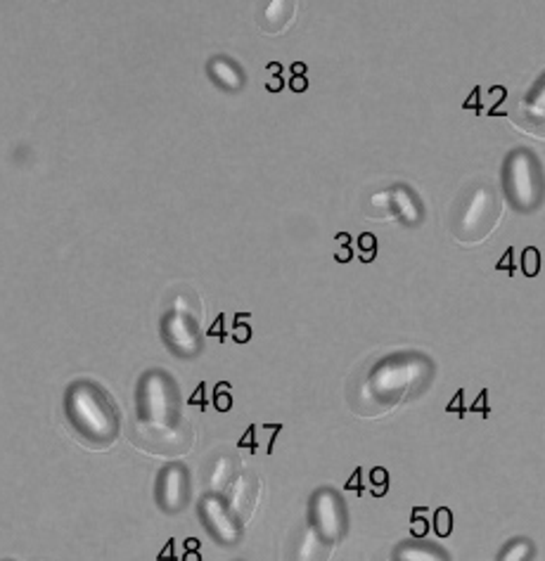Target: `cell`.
I'll return each instance as SVG.
<instances>
[{"label":"cell","mask_w":545,"mask_h":561,"mask_svg":"<svg viewBox=\"0 0 545 561\" xmlns=\"http://www.w3.org/2000/svg\"><path fill=\"white\" fill-rule=\"evenodd\" d=\"M434 377V362L420 351H398L380 362L361 381L356 405H368L365 413L377 414L401 405L427 391Z\"/></svg>","instance_id":"cell-1"},{"label":"cell","mask_w":545,"mask_h":561,"mask_svg":"<svg viewBox=\"0 0 545 561\" xmlns=\"http://www.w3.org/2000/svg\"><path fill=\"white\" fill-rule=\"evenodd\" d=\"M65 413L74 432L98 448L117 441L121 429L119 407L95 381H74L65 394Z\"/></svg>","instance_id":"cell-2"},{"label":"cell","mask_w":545,"mask_h":561,"mask_svg":"<svg viewBox=\"0 0 545 561\" xmlns=\"http://www.w3.org/2000/svg\"><path fill=\"white\" fill-rule=\"evenodd\" d=\"M503 190L517 211L532 213L543 204V168L532 149L520 147L510 152L503 164Z\"/></svg>","instance_id":"cell-3"},{"label":"cell","mask_w":545,"mask_h":561,"mask_svg":"<svg viewBox=\"0 0 545 561\" xmlns=\"http://www.w3.org/2000/svg\"><path fill=\"white\" fill-rule=\"evenodd\" d=\"M138 413L147 424H175L181 422V394L171 374L149 370L138 387Z\"/></svg>","instance_id":"cell-4"},{"label":"cell","mask_w":545,"mask_h":561,"mask_svg":"<svg viewBox=\"0 0 545 561\" xmlns=\"http://www.w3.org/2000/svg\"><path fill=\"white\" fill-rule=\"evenodd\" d=\"M500 218V201L494 187L479 185L469 194L468 200H462L460 209L455 213L453 235L458 242L465 245H477L481 239H487L494 233L496 223Z\"/></svg>","instance_id":"cell-5"},{"label":"cell","mask_w":545,"mask_h":561,"mask_svg":"<svg viewBox=\"0 0 545 561\" xmlns=\"http://www.w3.org/2000/svg\"><path fill=\"white\" fill-rule=\"evenodd\" d=\"M130 441L145 452L162 455V458H181L190 452L195 443V432L185 420L175 424H147L138 422L130 432Z\"/></svg>","instance_id":"cell-6"},{"label":"cell","mask_w":545,"mask_h":561,"mask_svg":"<svg viewBox=\"0 0 545 561\" xmlns=\"http://www.w3.org/2000/svg\"><path fill=\"white\" fill-rule=\"evenodd\" d=\"M311 526L327 542H339L349 530V514L344 500L332 488H320L311 497Z\"/></svg>","instance_id":"cell-7"},{"label":"cell","mask_w":545,"mask_h":561,"mask_svg":"<svg viewBox=\"0 0 545 561\" xmlns=\"http://www.w3.org/2000/svg\"><path fill=\"white\" fill-rule=\"evenodd\" d=\"M162 336L169 351L181 358H195L201 353L200 317L171 308L162 320Z\"/></svg>","instance_id":"cell-8"},{"label":"cell","mask_w":545,"mask_h":561,"mask_svg":"<svg viewBox=\"0 0 545 561\" xmlns=\"http://www.w3.org/2000/svg\"><path fill=\"white\" fill-rule=\"evenodd\" d=\"M190 478L183 465H169L159 474L156 481V504L166 514H178L188 507Z\"/></svg>","instance_id":"cell-9"},{"label":"cell","mask_w":545,"mask_h":561,"mask_svg":"<svg viewBox=\"0 0 545 561\" xmlns=\"http://www.w3.org/2000/svg\"><path fill=\"white\" fill-rule=\"evenodd\" d=\"M200 516L207 530L221 545H237L242 538V526L233 519V514L228 512L226 503L221 497L207 495L200 503Z\"/></svg>","instance_id":"cell-10"},{"label":"cell","mask_w":545,"mask_h":561,"mask_svg":"<svg viewBox=\"0 0 545 561\" xmlns=\"http://www.w3.org/2000/svg\"><path fill=\"white\" fill-rule=\"evenodd\" d=\"M259 493H261V481L256 474H240V476L235 478L233 485L228 488V493L223 497V503H226L228 512L233 514V519L240 526L252 519L254 510H256V504H259Z\"/></svg>","instance_id":"cell-11"},{"label":"cell","mask_w":545,"mask_h":561,"mask_svg":"<svg viewBox=\"0 0 545 561\" xmlns=\"http://www.w3.org/2000/svg\"><path fill=\"white\" fill-rule=\"evenodd\" d=\"M391 209L394 216L401 220L403 226L417 227L424 220V207L417 200V194L406 185H397L391 190Z\"/></svg>","instance_id":"cell-12"},{"label":"cell","mask_w":545,"mask_h":561,"mask_svg":"<svg viewBox=\"0 0 545 561\" xmlns=\"http://www.w3.org/2000/svg\"><path fill=\"white\" fill-rule=\"evenodd\" d=\"M207 71L211 81L228 93L242 91L245 84H247V76H245L242 67L237 62H233L230 58H214L207 65Z\"/></svg>","instance_id":"cell-13"},{"label":"cell","mask_w":545,"mask_h":561,"mask_svg":"<svg viewBox=\"0 0 545 561\" xmlns=\"http://www.w3.org/2000/svg\"><path fill=\"white\" fill-rule=\"evenodd\" d=\"M237 476H240V459H235L233 455H219L207 478L209 495L223 497Z\"/></svg>","instance_id":"cell-14"},{"label":"cell","mask_w":545,"mask_h":561,"mask_svg":"<svg viewBox=\"0 0 545 561\" xmlns=\"http://www.w3.org/2000/svg\"><path fill=\"white\" fill-rule=\"evenodd\" d=\"M332 552V542L325 540L318 530L308 526L301 533L297 548H294V561H327Z\"/></svg>","instance_id":"cell-15"},{"label":"cell","mask_w":545,"mask_h":561,"mask_svg":"<svg viewBox=\"0 0 545 561\" xmlns=\"http://www.w3.org/2000/svg\"><path fill=\"white\" fill-rule=\"evenodd\" d=\"M297 17V3H287V0H278V3H268L264 10V20H261V29L266 33H282L287 26L292 24Z\"/></svg>","instance_id":"cell-16"},{"label":"cell","mask_w":545,"mask_h":561,"mask_svg":"<svg viewBox=\"0 0 545 561\" xmlns=\"http://www.w3.org/2000/svg\"><path fill=\"white\" fill-rule=\"evenodd\" d=\"M397 561H451L448 555L442 548L436 545H429V542L413 540V542H401L397 548Z\"/></svg>","instance_id":"cell-17"},{"label":"cell","mask_w":545,"mask_h":561,"mask_svg":"<svg viewBox=\"0 0 545 561\" xmlns=\"http://www.w3.org/2000/svg\"><path fill=\"white\" fill-rule=\"evenodd\" d=\"M526 123H532V130L536 136L545 138V78L539 81L536 91L524 100Z\"/></svg>","instance_id":"cell-18"},{"label":"cell","mask_w":545,"mask_h":561,"mask_svg":"<svg viewBox=\"0 0 545 561\" xmlns=\"http://www.w3.org/2000/svg\"><path fill=\"white\" fill-rule=\"evenodd\" d=\"M533 542L529 538H514L500 549L498 561H532Z\"/></svg>","instance_id":"cell-19"},{"label":"cell","mask_w":545,"mask_h":561,"mask_svg":"<svg viewBox=\"0 0 545 561\" xmlns=\"http://www.w3.org/2000/svg\"><path fill=\"white\" fill-rule=\"evenodd\" d=\"M522 272L526 278H536L541 272V252L536 246H526L522 252Z\"/></svg>","instance_id":"cell-20"},{"label":"cell","mask_w":545,"mask_h":561,"mask_svg":"<svg viewBox=\"0 0 545 561\" xmlns=\"http://www.w3.org/2000/svg\"><path fill=\"white\" fill-rule=\"evenodd\" d=\"M434 530L439 538H448L453 530V512L448 507H439L434 512Z\"/></svg>","instance_id":"cell-21"},{"label":"cell","mask_w":545,"mask_h":561,"mask_svg":"<svg viewBox=\"0 0 545 561\" xmlns=\"http://www.w3.org/2000/svg\"><path fill=\"white\" fill-rule=\"evenodd\" d=\"M422 514H424V510H422V507H415L413 519H410V536L415 538V540H424L429 533V523L427 519H422Z\"/></svg>","instance_id":"cell-22"},{"label":"cell","mask_w":545,"mask_h":561,"mask_svg":"<svg viewBox=\"0 0 545 561\" xmlns=\"http://www.w3.org/2000/svg\"><path fill=\"white\" fill-rule=\"evenodd\" d=\"M371 213L372 218H377V213H394L391 209V190L387 192H377L371 197Z\"/></svg>","instance_id":"cell-23"},{"label":"cell","mask_w":545,"mask_h":561,"mask_svg":"<svg viewBox=\"0 0 545 561\" xmlns=\"http://www.w3.org/2000/svg\"><path fill=\"white\" fill-rule=\"evenodd\" d=\"M358 249H361V254H363V261L365 263H371L372 258L377 256V239L375 235L371 233H363L361 237H358Z\"/></svg>","instance_id":"cell-24"},{"label":"cell","mask_w":545,"mask_h":561,"mask_svg":"<svg viewBox=\"0 0 545 561\" xmlns=\"http://www.w3.org/2000/svg\"><path fill=\"white\" fill-rule=\"evenodd\" d=\"M371 484L375 485V495H384L387 493V488H389V471L384 469V467H375V469L371 471Z\"/></svg>","instance_id":"cell-25"},{"label":"cell","mask_w":545,"mask_h":561,"mask_svg":"<svg viewBox=\"0 0 545 561\" xmlns=\"http://www.w3.org/2000/svg\"><path fill=\"white\" fill-rule=\"evenodd\" d=\"M226 388H228V384H219V388H216L214 405H216V410H221V413H226V410L233 407V398L226 394Z\"/></svg>","instance_id":"cell-26"},{"label":"cell","mask_w":545,"mask_h":561,"mask_svg":"<svg viewBox=\"0 0 545 561\" xmlns=\"http://www.w3.org/2000/svg\"><path fill=\"white\" fill-rule=\"evenodd\" d=\"M514 249L513 246H510V249H507L505 252V256L500 258L498 263H496V271H503V272H507V275H514Z\"/></svg>","instance_id":"cell-27"},{"label":"cell","mask_w":545,"mask_h":561,"mask_svg":"<svg viewBox=\"0 0 545 561\" xmlns=\"http://www.w3.org/2000/svg\"><path fill=\"white\" fill-rule=\"evenodd\" d=\"M361 474H363V469H356V474H353V478H349V484H346V491H356L358 495H363V488H361Z\"/></svg>","instance_id":"cell-28"},{"label":"cell","mask_w":545,"mask_h":561,"mask_svg":"<svg viewBox=\"0 0 545 561\" xmlns=\"http://www.w3.org/2000/svg\"><path fill=\"white\" fill-rule=\"evenodd\" d=\"M249 336H252V332H249V327H245V325H235V342H249Z\"/></svg>","instance_id":"cell-29"},{"label":"cell","mask_w":545,"mask_h":561,"mask_svg":"<svg viewBox=\"0 0 545 561\" xmlns=\"http://www.w3.org/2000/svg\"><path fill=\"white\" fill-rule=\"evenodd\" d=\"M290 88H292L294 93H304L306 88H308V81H306V76H292V81H290Z\"/></svg>","instance_id":"cell-30"},{"label":"cell","mask_w":545,"mask_h":561,"mask_svg":"<svg viewBox=\"0 0 545 561\" xmlns=\"http://www.w3.org/2000/svg\"><path fill=\"white\" fill-rule=\"evenodd\" d=\"M335 258H337L339 263H346V261H349V258H351V249H349V246H346V245L342 246V249H339V254H337V256H335Z\"/></svg>","instance_id":"cell-31"},{"label":"cell","mask_w":545,"mask_h":561,"mask_svg":"<svg viewBox=\"0 0 545 561\" xmlns=\"http://www.w3.org/2000/svg\"><path fill=\"white\" fill-rule=\"evenodd\" d=\"M304 74H306L304 62H297V65H292V76H304Z\"/></svg>","instance_id":"cell-32"},{"label":"cell","mask_w":545,"mask_h":561,"mask_svg":"<svg viewBox=\"0 0 545 561\" xmlns=\"http://www.w3.org/2000/svg\"><path fill=\"white\" fill-rule=\"evenodd\" d=\"M183 561H201V557L197 555V552H188V555H185V559Z\"/></svg>","instance_id":"cell-33"},{"label":"cell","mask_w":545,"mask_h":561,"mask_svg":"<svg viewBox=\"0 0 545 561\" xmlns=\"http://www.w3.org/2000/svg\"><path fill=\"white\" fill-rule=\"evenodd\" d=\"M185 548H188V552H195V549L200 548V545H197V540H188V542H185Z\"/></svg>","instance_id":"cell-34"},{"label":"cell","mask_w":545,"mask_h":561,"mask_svg":"<svg viewBox=\"0 0 545 561\" xmlns=\"http://www.w3.org/2000/svg\"><path fill=\"white\" fill-rule=\"evenodd\" d=\"M384 561H397V559H384Z\"/></svg>","instance_id":"cell-35"}]
</instances>
